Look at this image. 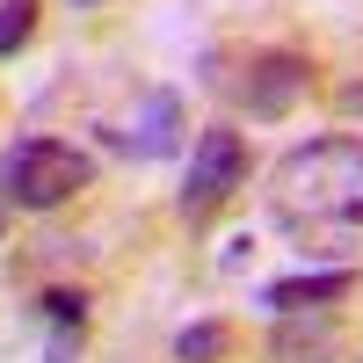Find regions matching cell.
Instances as JSON below:
<instances>
[{"mask_svg": "<svg viewBox=\"0 0 363 363\" xmlns=\"http://www.w3.org/2000/svg\"><path fill=\"white\" fill-rule=\"evenodd\" d=\"M80 8H95V0H80Z\"/></svg>", "mask_w": 363, "mask_h": 363, "instance_id": "cell-13", "label": "cell"}, {"mask_svg": "<svg viewBox=\"0 0 363 363\" xmlns=\"http://www.w3.org/2000/svg\"><path fill=\"white\" fill-rule=\"evenodd\" d=\"M356 284H363L356 262H342V269H298V277L262 284V306L269 313H335L342 298H356Z\"/></svg>", "mask_w": 363, "mask_h": 363, "instance_id": "cell-6", "label": "cell"}, {"mask_svg": "<svg viewBox=\"0 0 363 363\" xmlns=\"http://www.w3.org/2000/svg\"><path fill=\"white\" fill-rule=\"evenodd\" d=\"M269 356L277 363H327L335 356V313H277Z\"/></svg>", "mask_w": 363, "mask_h": 363, "instance_id": "cell-7", "label": "cell"}, {"mask_svg": "<svg viewBox=\"0 0 363 363\" xmlns=\"http://www.w3.org/2000/svg\"><path fill=\"white\" fill-rule=\"evenodd\" d=\"M37 306H44V320H51V327H73V335L87 327V291H66V284H51V291L37 298Z\"/></svg>", "mask_w": 363, "mask_h": 363, "instance_id": "cell-10", "label": "cell"}, {"mask_svg": "<svg viewBox=\"0 0 363 363\" xmlns=\"http://www.w3.org/2000/svg\"><path fill=\"white\" fill-rule=\"evenodd\" d=\"M306 87H313V58H306V51H291V44H262V51H247V66H240L233 102L247 109L255 124H284V116L306 102Z\"/></svg>", "mask_w": 363, "mask_h": 363, "instance_id": "cell-4", "label": "cell"}, {"mask_svg": "<svg viewBox=\"0 0 363 363\" xmlns=\"http://www.w3.org/2000/svg\"><path fill=\"white\" fill-rule=\"evenodd\" d=\"M8 211H15V203H8V182H0V240H8Z\"/></svg>", "mask_w": 363, "mask_h": 363, "instance_id": "cell-12", "label": "cell"}, {"mask_svg": "<svg viewBox=\"0 0 363 363\" xmlns=\"http://www.w3.org/2000/svg\"><path fill=\"white\" fill-rule=\"evenodd\" d=\"M247 174H255V153H247V138H240L233 124H203L196 145H189V174H182V225H211L218 211L247 189Z\"/></svg>", "mask_w": 363, "mask_h": 363, "instance_id": "cell-3", "label": "cell"}, {"mask_svg": "<svg viewBox=\"0 0 363 363\" xmlns=\"http://www.w3.org/2000/svg\"><path fill=\"white\" fill-rule=\"evenodd\" d=\"M233 356V327L225 320H189L174 335V363H225Z\"/></svg>", "mask_w": 363, "mask_h": 363, "instance_id": "cell-8", "label": "cell"}, {"mask_svg": "<svg viewBox=\"0 0 363 363\" xmlns=\"http://www.w3.org/2000/svg\"><path fill=\"white\" fill-rule=\"evenodd\" d=\"M0 182H8L15 211H58V203H73L87 182H95V160H87L73 138L29 131V138H15L8 153H0Z\"/></svg>", "mask_w": 363, "mask_h": 363, "instance_id": "cell-2", "label": "cell"}, {"mask_svg": "<svg viewBox=\"0 0 363 363\" xmlns=\"http://www.w3.org/2000/svg\"><path fill=\"white\" fill-rule=\"evenodd\" d=\"M174 131H182V95L174 87H153L131 116H116V124L102 131L116 153H131V160H160V153H174Z\"/></svg>", "mask_w": 363, "mask_h": 363, "instance_id": "cell-5", "label": "cell"}, {"mask_svg": "<svg viewBox=\"0 0 363 363\" xmlns=\"http://www.w3.org/2000/svg\"><path fill=\"white\" fill-rule=\"evenodd\" d=\"M335 102H342L349 116H363V80H349V87H342V95H335Z\"/></svg>", "mask_w": 363, "mask_h": 363, "instance_id": "cell-11", "label": "cell"}, {"mask_svg": "<svg viewBox=\"0 0 363 363\" xmlns=\"http://www.w3.org/2000/svg\"><path fill=\"white\" fill-rule=\"evenodd\" d=\"M269 218L306 255H342L363 240V138L327 131L269 167Z\"/></svg>", "mask_w": 363, "mask_h": 363, "instance_id": "cell-1", "label": "cell"}, {"mask_svg": "<svg viewBox=\"0 0 363 363\" xmlns=\"http://www.w3.org/2000/svg\"><path fill=\"white\" fill-rule=\"evenodd\" d=\"M44 22V0H0V58H15Z\"/></svg>", "mask_w": 363, "mask_h": 363, "instance_id": "cell-9", "label": "cell"}]
</instances>
